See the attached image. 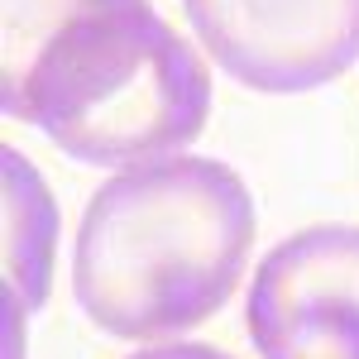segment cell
Segmentation results:
<instances>
[{"label": "cell", "instance_id": "cell-6", "mask_svg": "<svg viewBox=\"0 0 359 359\" xmlns=\"http://www.w3.org/2000/svg\"><path fill=\"white\" fill-rule=\"evenodd\" d=\"M125 5H144V0H0V106L5 115L15 111L39 57L48 53V43L62 29L91 15H106V10H125Z\"/></svg>", "mask_w": 359, "mask_h": 359}, {"label": "cell", "instance_id": "cell-4", "mask_svg": "<svg viewBox=\"0 0 359 359\" xmlns=\"http://www.w3.org/2000/svg\"><path fill=\"white\" fill-rule=\"evenodd\" d=\"M245 326L259 359H359V225H306L269 249Z\"/></svg>", "mask_w": 359, "mask_h": 359}, {"label": "cell", "instance_id": "cell-2", "mask_svg": "<svg viewBox=\"0 0 359 359\" xmlns=\"http://www.w3.org/2000/svg\"><path fill=\"white\" fill-rule=\"evenodd\" d=\"M10 120H29L91 168H135L192 144L211 120V72L158 10L77 20L39 57Z\"/></svg>", "mask_w": 359, "mask_h": 359}, {"label": "cell", "instance_id": "cell-3", "mask_svg": "<svg viewBox=\"0 0 359 359\" xmlns=\"http://www.w3.org/2000/svg\"><path fill=\"white\" fill-rule=\"evenodd\" d=\"M196 43L240 86L302 96L359 62V0H182Z\"/></svg>", "mask_w": 359, "mask_h": 359}, {"label": "cell", "instance_id": "cell-7", "mask_svg": "<svg viewBox=\"0 0 359 359\" xmlns=\"http://www.w3.org/2000/svg\"><path fill=\"white\" fill-rule=\"evenodd\" d=\"M130 359H235L216 350V345H187V340H172V345H149V350H139Z\"/></svg>", "mask_w": 359, "mask_h": 359}, {"label": "cell", "instance_id": "cell-5", "mask_svg": "<svg viewBox=\"0 0 359 359\" xmlns=\"http://www.w3.org/2000/svg\"><path fill=\"white\" fill-rule=\"evenodd\" d=\"M0 163H5V273H10V297H20L29 311H39L53 292L57 201L43 182V172L15 144L0 149Z\"/></svg>", "mask_w": 359, "mask_h": 359}, {"label": "cell", "instance_id": "cell-1", "mask_svg": "<svg viewBox=\"0 0 359 359\" xmlns=\"http://www.w3.org/2000/svg\"><path fill=\"white\" fill-rule=\"evenodd\" d=\"M254 230V196L221 158L168 154L120 168L77 225V306L115 340L196 331L235 297Z\"/></svg>", "mask_w": 359, "mask_h": 359}]
</instances>
